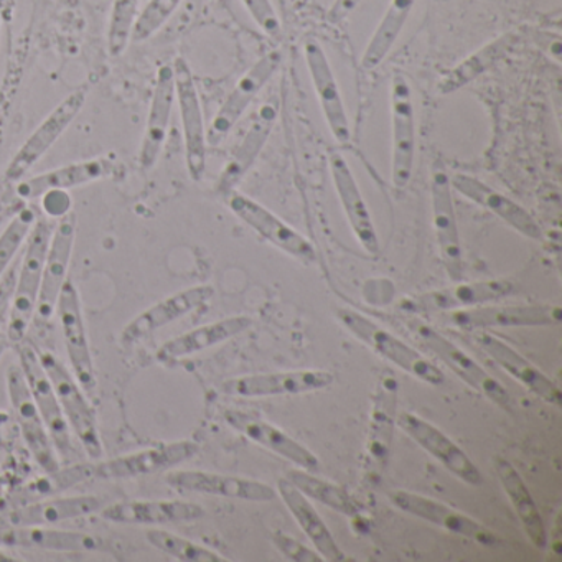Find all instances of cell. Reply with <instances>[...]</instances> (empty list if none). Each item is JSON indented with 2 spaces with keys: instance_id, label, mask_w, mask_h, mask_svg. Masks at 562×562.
Masks as SVG:
<instances>
[{
  "instance_id": "d6a6232c",
  "label": "cell",
  "mask_w": 562,
  "mask_h": 562,
  "mask_svg": "<svg viewBox=\"0 0 562 562\" xmlns=\"http://www.w3.org/2000/svg\"><path fill=\"white\" fill-rule=\"evenodd\" d=\"M278 492L281 495L282 502L288 506L289 512L294 516L295 521L301 525L302 531L311 539L312 544L317 549L318 554L325 561L340 562L345 561V552L341 551L340 546L335 541L328 526L325 525L324 519L321 518L314 506L308 502L307 496L302 495L288 479H279Z\"/></svg>"
},
{
  "instance_id": "bcb514c9",
  "label": "cell",
  "mask_w": 562,
  "mask_h": 562,
  "mask_svg": "<svg viewBox=\"0 0 562 562\" xmlns=\"http://www.w3.org/2000/svg\"><path fill=\"white\" fill-rule=\"evenodd\" d=\"M19 266L12 265L2 279H0V327L9 318L11 312L12 295H14L15 281H18Z\"/></svg>"
},
{
  "instance_id": "f6af8a7d",
  "label": "cell",
  "mask_w": 562,
  "mask_h": 562,
  "mask_svg": "<svg viewBox=\"0 0 562 562\" xmlns=\"http://www.w3.org/2000/svg\"><path fill=\"white\" fill-rule=\"evenodd\" d=\"M272 542L276 548L295 562H324L325 559L318 554L317 551H312L307 546L299 542L297 539L291 538V536L284 535V532H274L272 535Z\"/></svg>"
},
{
  "instance_id": "484cf974",
  "label": "cell",
  "mask_w": 562,
  "mask_h": 562,
  "mask_svg": "<svg viewBox=\"0 0 562 562\" xmlns=\"http://www.w3.org/2000/svg\"><path fill=\"white\" fill-rule=\"evenodd\" d=\"M450 186H452V190H457L460 195L465 196L470 202L502 218L506 225L512 226L515 232H518L525 238L532 239V241H539L542 238L541 226L531 213L526 212L521 205L513 202L503 193L496 192L495 189L486 186L476 177L457 173V176L450 177Z\"/></svg>"
},
{
  "instance_id": "cb8c5ba5",
  "label": "cell",
  "mask_w": 562,
  "mask_h": 562,
  "mask_svg": "<svg viewBox=\"0 0 562 562\" xmlns=\"http://www.w3.org/2000/svg\"><path fill=\"white\" fill-rule=\"evenodd\" d=\"M328 166H330L331 180L340 199L341 209L355 236L364 251L370 252L371 256L380 255V238H378L370 210L355 179L353 170L340 153H330Z\"/></svg>"
},
{
  "instance_id": "83f0119b",
  "label": "cell",
  "mask_w": 562,
  "mask_h": 562,
  "mask_svg": "<svg viewBox=\"0 0 562 562\" xmlns=\"http://www.w3.org/2000/svg\"><path fill=\"white\" fill-rule=\"evenodd\" d=\"M116 170L117 160L111 156L70 164V166L58 167L41 176L21 180L18 186V195L24 200H34L57 190L67 192V190L106 179L116 173Z\"/></svg>"
},
{
  "instance_id": "7bdbcfd3",
  "label": "cell",
  "mask_w": 562,
  "mask_h": 562,
  "mask_svg": "<svg viewBox=\"0 0 562 562\" xmlns=\"http://www.w3.org/2000/svg\"><path fill=\"white\" fill-rule=\"evenodd\" d=\"M182 2L183 0H149L146 8L137 15L131 42L140 44L153 38L179 11Z\"/></svg>"
},
{
  "instance_id": "f35d334b",
  "label": "cell",
  "mask_w": 562,
  "mask_h": 562,
  "mask_svg": "<svg viewBox=\"0 0 562 562\" xmlns=\"http://www.w3.org/2000/svg\"><path fill=\"white\" fill-rule=\"evenodd\" d=\"M285 479L308 499H315V502L322 503V505L328 506V508L335 509L341 515L357 516L360 512V506L344 486L335 485L328 480L318 479L307 470H289Z\"/></svg>"
},
{
  "instance_id": "d6986e66",
  "label": "cell",
  "mask_w": 562,
  "mask_h": 562,
  "mask_svg": "<svg viewBox=\"0 0 562 562\" xmlns=\"http://www.w3.org/2000/svg\"><path fill=\"white\" fill-rule=\"evenodd\" d=\"M513 284L503 279L496 281L459 282L452 288L437 289L426 294L414 295L401 302V307L414 314L452 312L476 305L493 304L513 294Z\"/></svg>"
},
{
  "instance_id": "1f68e13d",
  "label": "cell",
  "mask_w": 562,
  "mask_h": 562,
  "mask_svg": "<svg viewBox=\"0 0 562 562\" xmlns=\"http://www.w3.org/2000/svg\"><path fill=\"white\" fill-rule=\"evenodd\" d=\"M4 542L58 552H108L111 549L110 539L100 538V536L47 529L41 526H18L5 532Z\"/></svg>"
},
{
  "instance_id": "836d02e7",
  "label": "cell",
  "mask_w": 562,
  "mask_h": 562,
  "mask_svg": "<svg viewBox=\"0 0 562 562\" xmlns=\"http://www.w3.org/2000/svg\"><path fill=\"white\" fill-rule=\"evenodd\" d=\"M251 325V318L243 317V315L202 325V327L193 328V330L164 344L157 357L162 361H172L200 353L206 348L216 347V345L223 344L229 338H235L236 335L245 334Z\"/></svg>"
},
{
  "instance_id": "ac0fdd59",
  "label": "cell",
  "mask_w": 562,
  "mask_h": 562,
  "mask_svg": "<svg viewBox=\"0 0 562 562\" xmlns=\"http://www.w3.org/2000/svg\"><path fill=\"white\" fill-rule=\"evenodd\" d=\"M335 376L325 370L284 371V373L249 374L222 384V391L236 397L288 396L327 390Z\"/></svg>"
},
{
  "instance_id": "4dcf8cb0",
  "label": "cell",
  "mask_w": 562,
  "mask_h": 562,
  "mask_svg": "<svg viewBox=\"0 0 562 562\" xmlns=\"http://www.w3.org/2000/svg\"><path fill=\"white\" fill-rule=\"evenodd\" d=\"M279 106L276 101H269L259 111L258 117L252 121L251 127L246 133L245 139L239 144L236 153L229 159L228 166L220 177L218 192L222 195L236 190V186L245 179L246 173L251 169L252 164L261 154L262 147L268 143L276 121H278Z\"/></svg>"
},
{
  "instance_id": "60d3db41",
  "label": "cell",
  "mask_w": 562,
  "mask_h": 562,
  "mask_svg": "<svg viewBox=\"0 0 562 562\" xmlns=\"http://www.w3.org/2000/svg\"><path fill=\"white\" fill-rule=\"evenodd\" d=\"M139 5L140 0H113L108 24V48L113 57H121L130 47Z\"/></svg>"
},
{
  "instance_id": "d4e9b609",
  "label": "cell",
  "mask_w": 562,
  "mask_h": 562,
  "mask_svg": "<svg viewBox=\"0 0 562 562\" xmlns=\"http://www.w3.org/2000/svg\"><path fill=\"white\" fill-rule=\"evenodd\" d=\"M223 417H225V423L232 426L233 429L238 430V432L248 437L252 442L272 450V452L281 456L282 459L295 463L299 469H304L312 473L321 469V462H318L317 457L307 447L302 446L297 440L288 436L284 430L269 424L268 420L238 409L225 411Z\"/></svg>"
},
{
  "instance_id": "9c48e42d",
  "label": "cell",
  "mask_w": 562,
  "mask_h": 562,
  "mask_svg": "<svg viewBox=\"0 0 562 562\" xmlns=\"http://www.w3.org/2000/svg\"><path fill=\"white\" fill-rule=\"evenodd\" d=\"M8 391L12 411L21 427L22 437L31 450L37 465L48 475H55L60 470V459L52 442L50 434L45 427L44 419L38 413L37 404L32 396L27 380L22 373L21 364L8 368Z\"/></svg>"
},
{
  "instance_id": "ab89813d",
  "label": "cell",
  "mask_w": 562,
  "mask_h": 562,
  "mask_svg": "<svg viewBox=\"0 0 562 562\" xmlns=\"http://www.w3.org/2000/svg\"><path fill=\"white\" fill-rule=\"evenodd\" d=\"M147 541L159 549L164 554L170 558L179 559L183 562H226L228 559L220 555L218 552L196 544L190 539L182 538L176 532L166 531V529H150L146 535Z\"/></svg>"
},
{
  "instance_id": "9a60e30c",
  "label": "cell",
  "mask_w": 562,
  "mask_h": 562,
  "mask_svg": "<svg viewBox=\"0 0 562 562\" xmlns=\"http://www.w3.org/2000/svg\"><path fill=\"white\" fill-rule=\"evenodd\" d=\"M75 239H77V216L68 212L58 220L45 258L44 274H42L41 294H38L35 314L41 321H50L57 308L58 295L68 281L71 256H74Z\"/></svg>"
},
{
  "instance_id": "44dd1931",
  "label": "cell",
  "mask_w": 562,
  "mask_h": 562,
  "mask_svg": "<svg viewBox=\"0 0 562 562\" xmlns=\"http://www.w3.org/2000/svg\"><path fill=\"white\" fill-rule=\"evenodd\" d=\"M390 499L401 512L409 513V515L440 526V528L447 529L453 535L463 536L470 541L483 546H495L499 541L498 536L490 531L482 522L437 502V499L427 498V496L417 495V493L404 492V490L390 493Z\"/></svg>"
},
{
  "instance_id": "8992f818",
  "label": "cell",
  "mask_w": 562,
  "mask_h": 562,
  "mask_svg": "<svg viewBox=\"0 0 562 562\" xmlns=\"http://www.w3.org/2000/svg\"><path fill=\"white\" fill-rule=\"evenodd\" d=\"M87 103V91L77 90L68 94L58 106L38 124L37 130L27 137L21 149L15 153L5 170L8 182H21L27 173L44 159L45 154L64 136L65 131L74 124L78 114L83 111Z\"/></svg>"
},
{
  "instance_id": "2e32d148",
  "label": "cell",
  "mask_w": 562,
  "mask_h": 562,
  "mask_svg": "<svg viewBox=\"0 0 562 562\" xmlns=\"http://www.w3.org/2000/svg\"><path fill=\"white\" fill-rule=\"evenodd\" d=\"M304 58L328 130L334 139L345 146L351 140L350 120L327 54L317 41H307L304 45Z\"/></svg>"
},
{
  "instance_id": "7c38bea8",
  "label": "cell",
  "mask_w": 562,
  "mask_h": 562,
  "mask_svg": "<svg viewBox=\"0 0 562 562\" xmlns=\"http://www.w3.org/2000/svg\"><path fill=\"white\" fill-rule=\"evenodd\" d=\"M223 196H225L226 205L243 223H246L252 232L258 233L276 248L288 252L289 256L305 262V265H311L317 259V252L312 243L261 203L243 195L238 190H232Z\"/></svg>"
},
{
  "instance_id": "8fae6325",
  "label": "cell",
  "mask_w": 562,
  "mask_h": 562,
  "mask_svg": "<svg viewBox=\"0 0 562 562\" xmlns=\"http://www.w3.org/2000/svg\"><path fill=\"white\" fill-rule=\"evenodd\" d=\"M391 182L394 189L404 190L413 177L416 157L417 131L413 93L403 75L396 74L391 83Z\"/></svg>"
},
{
  "instance_id": "681fc988",
  "label": "cell",
  "mask_w": 562,
  "mask_h": 562,
  "mask_svg": "<svg viewBox=\"0 0 562 562\" xmlns=\"http://www.w3.org/2000/svg\"><path fill=\"white\" fill-rule=\"evenodd\" d=\"M0 27H2V21H0Z\"/></svg>"
},
{
  "instance_id": "8d00e7d4",
  "label": "cell",
  "mask_w": 562,
  "mask_h": 562,
  "mask_svg": "<svg viewBox=\"0 0 562 562\" xmlns=\"http://www.w3.org/2000/svg\"><path fill=\"white\" fill-rule=\"evenodd\" d=\"M495 470L498 473L499 482L512 502L513 508L518 513L519 521L525 528L526 535L531 539L536 548H546L548 544V531H546L544 521L541 513L536 506L531 492L526 486L525 480L519 475L518 470L505 459L495 460Z\"/></svg>"
},
{
  "instance_id": "7402d4cb",
  "label": "cell",
  "mask_w": 562,
  "mask_h": 562,
  "mask_svg": "<svg viewBox=\"0 0 562 562\" xmlns=\"http://www.w3.org/2000/svg\"><path fill=\"white\" fill-rule=\"evenodd\" d=\"M213 295H215V289L212 285H195L169 295L133 318L124 327L121 341L124 345L137 344L149 335L156 334L160 328L192 314L193 311L205 305Z\"/></svg>"
},
{
  "instance_id": "603a6c76",
  "label": "cell",
  "mask_w": 562,
  "mask_h": 562,
  "mask_svg": "<svg viewBox=\"0 0 562 562\" xmlns=\"http://www.w3.org/2000/svg\"><path fill=\"white\" fill-rule=\"evenodd\" d=\"M166 482L182 492L202 493V495L225 496L243 502H272L278 496L272 486L258 480L241 476L220 475L203 470H177L166 476Z\"/></svg>"
},
{
  "instance_id": "52a82bcc",
  "label": "cell",
  "mask_w": 562,
  "mask_h": 562,
  "mask_svg": "<svg viewBox=\"0 0 562 562\" xmlns=\"http://www.w3.org/2000/svg\"><path fill=\"white\" fill-rule=\"evenodd\" d=\"M18 353L22 373L27 380L38 413H41L45 427L50 434L55 450H57L61 460L71 462L77 452H75L74 442H71L70 426H68L67 417L61 411L60 401H58L57 393L52 386V381L48 380L47 373L42 367L38 351L32 345L21 341V344H18Z\"/></svg>"
},
{
  "instance_id": "4316f807",
  "label": "cell",
  "mask_w": 562,
  "mask_h": 562,
  "mask_svg": "<svg viewBox=\"0 0 562 562\" xmlns=\"http://www.w3.org/2000/svg\"><path fill=\"white\" fill-rule=\"evenodd\" d=\"M473 340L488 355L490 360L508 371L516 381L528 387L539 400L561 406L562 393L558 384L551 378L546 376L531 361L519 355L515 348L485 330H476L473 334Z\"/></svg>"
},
{
  "instance_id": "f1b7e54d",
  "label": "cell",
  "mask_w": 562,
  "mask_h": 562,
  "mask_svg": "<svg viewBox=\"0 0 562 562\" xmlns=\"http://www.w3.org/2000/svg\"><path fill=\"white\" fill-rule=\"evenodd\" d=\"M101 518L117 525H173L190 522L205 516V509L196 503L172 499H134L113 503L100 512Z\"/></svg>"
},
{
  "instance_id": "7a4b0ae2",
  "label": "cell",
  "mask_w": 562,
  "mask_h": 562,
  "mask_svg": "<svg viewBox=\"0 0 562 562\" xmlns=\"http://www.w3.org/2000/svg\"><path fill=\"white\" fill-rule=\"evenodd\" d=\"M54 228L55 225L50 220L38 216L37 223L29 235L24 258L18 269V281H15L8 318V340L11 344L18 345L24 341L34 318L38 294H41L45 258H47Z\"/></svg>"
},
{
  "instance_id": "d590c367",
  "label": "cell",
  "mask_w": 562,
  "mask_h": 562,
  "mask_svg": "<svg viewBox=\"0 0 562 562\" xmlns=\"http://www.w3.org/2000/svg\"><path fill=\"white\" fill-rule=\"evenodd\" d=\"M516 42H518V37L515 34H503L470 54L469 57L463 58L460 64L443 75L442 80L439 81V93L449 97V94L469 87L476 78L498 65L513 50Z\"/></svg>"
},
{
  "instance_id": "5b68a950",
  "label": "cell",
  "mask_w": 562,
  "mask_h": 562,
  "mask_svg": "<svg viewBox=\"0 0 562 562\" xmlns=\"http://www.w3.org/2000/svg\"><path fill=\"white\" fill-rule=\"evenodd\" d=\"M407 327L419 338L420 344L427 350L432 351L437 358H440L469 386L479 391L480 394L495 403L496 406L503 407L505 411L512 409L513 401L506 387H503L492 374L486 373L462 348L457 347L449 338L443 337L436 328L430 327V325L419 321V318H411L407 322Z\"/></svg>"
},
{
  "instance_id": "e575fe53",
  "label": "cell",
  "mask_w": 562,
  "mask_h": 562,
  "mask_svg": "<svg viewBox=\"0 0 562 562\" xmlns=\"http://www.w3.org/2000/svg\"><path fill=\"white\" fill-rule=\"evenodd\" d=\"M108 505L101 496L83 495L45 499L11 513L14 526H47L100 513Z\"/></svg>"
},
{
  "instance_id": "ffe728a7",
  "label": "cell",
  "mask_w": 562,
  "mask_h": 562,
  "mask_svg": "<svg viewBox=\"0 0 562 562\" xmlns=\"http://www.w3.org/2000/svg\"><path fill=\"white\" fill-rule=\"evenodd\" d=\"M397 426L427 453L434 457L440 465L446 467L452 475L469 485L479 486L483 483L482 473L476 469L469 456L446 436L442 430L427 423L416 414L403 413L397 417Z\"/></svg>"
},
{
  "instance_id": "30bf717a",
  "label": "cell",
  "mask_w": 562,
  "mask_h": 562,
  "mask_svg": "<svg viewBox=\"0 0 562 562\" xmlns=\"http://www.w3.org/2000/svg\"><path fill=\"white\" fill-rule=\"evenodd\" d=\"M55 314L60 321L61 335H64L65 348H67L74 376L77 378L87 396L93 397L97 393V371H94L93 355H91L90 338H88L87 325H85L80 294L71 279L65 282L64 289L58 295Z\"/></svg>"
},
{
  "instance_id": "ee69618b",
  "label": "cell",
  "mask_w": 562,
  "mask_h": 562,
  "mask_svg": "<svg viewBox=\"0 0 562 562\" xmlns=\"http://www.w3.org/2000/svg\"><path fill=\"white\" fill-rule=\"evenodd\" d=\"M255 24L272 41H281L282 25L272 0H241Z\"/></svg>"
},
{
  "instance_id": "f546056e",
  "label": "cell",
  "mask_w": 562,
  "mask_h": 562,
  "mask_svg": "<svg viewBox=\"0 0 562 562\" xmlns=\"http://www.w3.org/2000/svg\"><path fill=\"white\" fill-rule=\"evenodd\" d=\"M176 104V83H173L172 65H164L157 74L156 88L150 100L149 116L139 149V166L150 170L160 159L167 134H169L170 117Z\"/></svg>"
},
{
  "instance_id": "3957f363",
  "label": "cell",
  "mask_w": 562,
  "mask_h": 562,
  "mask_svg": "<svg viewBox=\"0 0 562 562\" xmlns=\"http://www.w3.org/2000/svg\"><path fill=\"white\" fill-rule=\"evenodd\" d=\"M338 321L355 335L360 338L364 345L373 348L381 357L390 360L391 363L400 367L406 373L419 378L424 383L440 386L446 383V374L432 361L424 358L419 351L414 350L409 345L404 344L396 335L387 331L386 328L380 327L376 322L368 318L360 312L351 311V308H340L337 312Z\"/></svg>"
},
{
  "instance_id": "b9f144b4",
  "label": "cell",
  "mask_w": 562,
  "mask_h": 562,
  "mask_svg": "<svg viewBox=\"0 0 562 562\" xmlns=\"http://www.w3.org/2000/svg\"><path fill=\"white\" fill-rule=\"evenodd\" d=\"M37 220L38 213L32 206H27V209L21 210L5 226L4 232L0 235V279L11 268L12 261L18 258L22 246L27 243L29 235Z\"/></svg>"
},
{
  "instance_id": "4fadbf2b",
  "label": "cell",
  "mask_w": 562,
  "mask_h": 562,
  "mask_svg": "<svg viewBox=\"0 0 562 562\" xmlns=\"http://www.w3.org/2000/svg\"><path fill=\"white\" fill-rule=\"evenodd\" d=\"M281 60L282 57L279 52H269V54L259 58V60L243 75L241 80L233 88L232 93L228 94L225 103L222 104L218 113L213 117L209 130H206V143H209V146L216 147L225 143L233 127L245 116L246 111L251 106L252 101L259 97L262 88L274 77L279 65H281Z\"/></svg>"
},
{
  "instance_id": "ba28073f",
  "label": "cell",
  "mask_w": 562,
  "mask_h": 562,
  "mask_svg": "<svg viewBox=\"0 0 562 562\" xmlns=\"http://www.w3.org/2000/svg\"><path fill=\"white\" fill-rule=\"evenodd\" d=\"M176 103L179 104L182 121L183 144H186L187 170L195 182L203 179L206 170V126L203 120L202 101L196 90L190 65L183 58L173 61Z\"/></svg>"
},
{
  "instance_id": "e0dca14e",
  "label": "cell",
  "mask_w": 562,
  "mask_h": 562,
  "mask_svg": "<svg viewBox=\"0 0 562 562\" xmlns=\"http://www.w3.org/2000/svg\"><path fill=\"white\" fill-rule=\"evenodd\" d=\"M430 199H432L434 229H436L443 268L453 282L462 281V245H460L459 226H457L456 209H453L452 186H450L449 173L443 167H434Z\"/></svg>"
},
{
  "instance_id": "c3c4849f",
  "label": "cell",
  "mask_w": 562,
  "mask_h": 562,
  "mask_svg": "<svg viewBox=\"0 0 562 562\" xmlns=\"http://www.w3.org/2000/svg\"><path fill=\"white\" fill-rule=\"evenodd\" d=\"M2 351H4V344H2V341H0V355H2Z\"/></svg>"
},
{
  "instance_id": "7dc6e473",
  "label": "cell",
  "mask_w": 562,
  "mask_h": 562,
  "mask_svg": "<svg viewBox=\"0 0 562 562\" xmlns=\"http://www.w3.org/2000/svg\"><path fill=\"white\" fill-rule=\"evenodd\" d=\"M363 0H334L330 8H328L327 19L331 24H341L347 21L358 8H360Z\"/></svg>"
},
{
  "instance_id": "5bb4252c",
  "label": "cell",
  "mask_w": 562,
  "mask_h": 562,
  "mask_svg": "<svg viewBox=\"0 0 562 562\" xmlns=\"http://www.w3.org/2000/svg\"><path fill=\"white\" fill-rule=\"evenodd\" d=\"M447 321L463 330L488 328L548 327L561 322V308L555 305H476L447 312Z\"/></svg>"
},
{
  "instance_id": "74e56055",
  "label": "cell",
  "mask_w": 562,
  "mask_h": 562,
  "mask_svg": "<svg viewBox=\"0 0 562 562\" xmlns=\"http://www.w3.org/2000/svg\"><path fill=\"white\" fill-rule=\"evenodd\" d=\"M416 2L417 0H390L380 24L374 29L373 35L364 48L363 57H361V68L364 71L376 70L386 60L387 55L396 45L397 38L403 34Z\"/></svg>"
},
{
  "instance_id": "277c9868",
  "label": "cell",
  "mask_w": 562,
  "mask_h": 562,
  "mask_svg": "<svg viewBox=\"0 0 562 562\" xmlns=\"http://www.w3.org/2000/svg\"><path fill=\"white\" fill-rule=\"evenodd\" d=\"M38 357H41L42 367L57 393L68 426L80 440L88 457L91 460H100L104 453L103 442H101L100 429H98L97 413L88 401L87 393L78 383L77 378L55 355L42 351Z\"/></svg>"
},
{
  "instance_id": "6da1fadb",
  "label": "cell",
  "mask_w": 562,
  "mask_h": 562,
  "mask_svg": "<svg viewBox=\"0 0 562 562\" xmlns=\"http://www.w3.org/2000/svg\"><path fill=\"white\" fill-rule=\"evenodd\" d=\"M199 450V443L192 442V440L160 443V446L104 460V462L75 465L64 473L58 470L52 476H58L61 486L75 485V483L87 482V480L136 479V476L154 475V473L173 469V467L195 457Z\"/></svg>"
}]
</instances>
